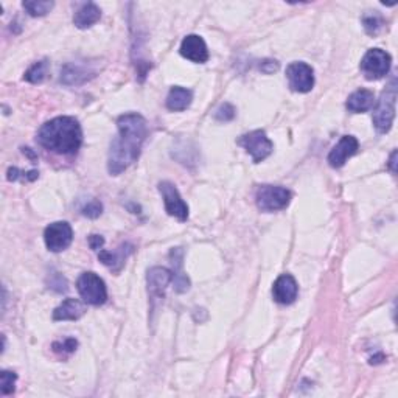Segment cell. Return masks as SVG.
Returning a JSON list of instances; mask_svg holds the SVG:
<instances>
[{"mask_svg": "<svg viewBox=\"0 0 398 398\" xmlns=\"http://www.w3.org/2000/svg\"><path fill=\"white\" fill-rule=\"evenodd\" d=\"M22 5H23V8L28 11L30 16L41 17V16H45L47 13H50L55 3L49 2V0H27V2H23Z\"/></svg>", "mask_w": 398, "mask_h": 398, "instance_id": "cell-24", "label": "cell"}, {"mask_svg": "<svg viewBox=\"0 0 398 398\" xmlns=\"http://www.w3.org/2000/svg\"><path fill=\"white\" fill-rule=\"evenodd\" d=\"M89 245H91L93 251H98V249L104 245V239L100 235H91V239H89Z\"/></svg>", "mask_w": 398, "mask_h": 398, "instance_id": "cell-30", "label": "cell"}, {"mask_svg": "<svg viewBox=\"0 0 398 398\" xmlns=\"http://www.w3.org/2000/svg\"><path fill=\"white\" fill-rule=\"evenodd\" d=\"M76 347H78V342H76L74 338H67V340H64L63 342L53 344V350H55L56 353H63V355L74 353Z\"/></svg>", "mask_w": 398, "mask_h": 398, "instance_id": "cell-26", "label": "cell"}, {"mask_svg": "<svg viewBox=\"0 0 398 398\" xmlns=\"http://www.w3.org/2000/svg\"><path fill=\"white\" fill-rule=\"evenodd\" d=\"M81 212H82V215L87 217V218H98L103 212V206H102V203H98V201L93 199V201H91V203L82 207Z\"/></svg>", "mask_w": 398, "mask_h": 398, "instance_id": "cell-27", "label": "cell"}, {"mask_svg": "<svg viewBox=\"0 0 398 398\" xmlns=\"http://www.w3.org/2000/svg\"><path fill=\"white\" fill-rule=\"evenodd\" d=\"M170 257H171V265H173V271H171V274H173V285H175L176 293H186V291L190 288V280L181 271L182 251L179 247L173 249L170 254Z\"/></svg>", "mask_w": 398, "mask_h": 398, "instance_id": "cell-21", "label": "cell"}, {"mask_svg": "<svg viewBox=\"0 0 398 398\" xmlns=\"http://www.w3.org/2000/svg\"><path fill=\"white\" fill-rule=\"evenodd\" d=\"M47 74H49V63L43 59V61L34 63L32 67H30L25 75H23V80H27L32 85H39L47 78Z\"/></svg>", "mask_w": 398, "mask_h": 398, "instance_id": "cell-23", "label": "cell"}, {"mask_svg": "<svg viewBox=\"0 0 398 398\" xmlns=\"http://www.w3.org/2000/svg\"><path fill=\"white\" fill-rule=\"evenodd\" d=\"M287 78L291 91L307 93L314 86V70L307 63H291L287 67Z\"/></svg>", "mask_w": 398, "mask_h": 398, "instance_id": "cell-10", "label": "cell"}, {"mask_svg": "<svg viewBox=\"0 0 398 398\" xmlns=\"http://www.w3.org/2000/svg\"><path fill=\"white\" fill-rule=\"evenodd\" d=\"M38 142L45 150L56 154H75L82 144V131L76 118L56 117L43 124Z\"/></svg>", "mask_w": 398, "mask_h": 398, "instance_id": "cell-2", "label": "cell"}, {"mask_svg": "<svg viewBox=\"0 0 398 398\" xmlns=\"http://www.w3.org/2000/svg\"><path fill=\"white\" fill-rule=\"evenodd\" d=\"M45 246L52 252H63L64 249L70 246L74 240V230L69 223L56 221L50 225H47L44 232Z\"/></svg>", "mask_w": 398, "mask_h": 398, "instance_id": "cell-9", "label": "cell"}, {"mask_svg": "<svg viewBox=\"0 0 398 398\" xmlns=\"http://www.w3.org/2000/svg\"><path fill=\"white\" fill-rule=\"evenodd\" d=\"M289 190L278 186H260L255 192V203L261 212H277L287 209L291 203Z\"/></svg>", "mask_w": 398, "mask_h": 398, "instance_id": "cell-4", "label": "cell"}, {"mask_svg": "<svg viewBox=\"0 0 398 398\" xmlns=\"http://www.w3.org/2000/svg\"><path fill=\"white\" fill-rule=\"evenodd\" d=\"M159 192L164 198L165 210L170 217H175L179 221H187L188 218V206L186 204V201L182 199V196L177 192V188L175 184H171L168 181H164L159 184Z\"/></svg>", "mask_w": 398, "mask_h": 398, "instance_id": "cell-8", "label": "cell"}, {"mask_svg": "<svg viewBox=\"0 0 398 398\" xmlns=\"http://www.w3.org/2000/svg\"><path fill=\"white\" fill-rule=\"evenodd\" d=\"M395 102H397V80L394 78L390 85L383 91L382 97L375 104V111H373V126L378 133H388L392 128L395 117Z\"/></svg>", "mask_w": 398, "mask_h": 398, "instance_id": "cell-3", "label": "cell"}, {"mask_svg": "<svg viewBox=\"0 0 398 398\" xmlns=\"http://www.w3.org/2000/svg\"><path fill=\"white\" fill-rule=\"evenodd\" d=\"M239 145H241L249 154H251L255 164H260L261 160H265L272 153V150H274L272 142L268 139L265 131L261 129L241 135L239 139Z\"/></svg>", "mask_w": 398, "mask_h": 398, "instance_id": "cell-7", "label": "cell"}, {"mask_svg": "<svg viewBox=\"0 0 398 398\" xmlns=\"http://www.w3.org/2000/svg\"><path fill=\"white\" fill-rule=\"evenodd\" d=\"M392 58L382 49H371L361 59V72L367 80H379L390 70Z\"/></svg>", "mask_w": 398, "mask_h": 398, "instance_id": "cell-6", "label": "cell"}, {"mask_svg": "<svg viewBox=\"0 0 398 398\" xmlns=\"http://www.w3.org/2000/svg\"><path fill=\"white\" fill-rule=\"evenodd\" d=\"M146 282L148 291H150L153 299H162L170 282H173V274H171V271L167 268L154 266V268L148 271Z\"/></svg>", "mask_w": 398, "mask_h": 398, "instance_id": "cell-14", "label": "cell"}, {"mask_svg": "<svg viewBox=\"0 0 398 398\" xmlns=\"http://www.w3.org/2000/svg\"><path fill=\"white\" fill-rule=\"evenodd\" d=\"M38 176H39V173L36 170L30 171V173H22V171H19L17 168L8 170V181H17L19 177H23L25 181H34V179H38Z\"/></svg>", "mask_w": 398, "mask_h": 398, "instance_id": "cell-29", "label": "cell"}, {"mask_svg": "<svg viewBox=\"0 0 398 398\" xmlns=\"http://www.w3.org/2000/svg\"><path fill=\"white\" fill-rule=\"evenodd\" d=\"M347 109L353 114H361L375 106V95L369 89H360L353 92L347 100Z\"/></svg>", "mask_w": 398, "mask_h": 398, "instance_id": "cell-17", "label": "cell"}, {"mask_svg": "<svg viewBox=\"0 0 398 398\" xmlns=\"http://www.w3.org/2000/svg\"><path fill=\"white\" fill-rule=\"evenodd\" d=\"M235 117V108L229 103H224L221 108L215 112V118L219 122H230Z\"/></svg>", "mask_w": 398, "mask_h": 398, "instance_id": "cell-28", "label": "cell"}, {"mask_svg": "<svg viewBox=\"0 0 398 398\" xmlns=\"http://www.w3.org/2000/svg\"><path fill=\"white\" fill-rule=\"evenodd\" d=\"M16 379H17V375L14 372L3 371L2 373H0V392H2V395L13 394Z\"/></svg>", "mask_w": 398, "mask_h": 398, "instance_id": "cell-25", "label": "cell"}, {"mask_svg": "<svg viewBox=\"0 0 398 398\" xmlns=\"http://www.w3.org/2000/svg\"><path fill=\"white\" fill-rule=\"evenodd\" d=\"M395 159H397V151H394L390 154V160H389V168H390V171L392 173H397V168H395Z\"/></svg>", "mask_w": 398, "mask_h": 398, "instance_id": "cell-31", "label": "cell"}, {"mask_svg": "<svg viewBox=\"0 0 398 398\" xmlns=\"http://www.w3.org/2000/svg\"><path fill=\"white\" fill-rule=\"evenodd\" d=\"M179 52L184 58L196 64H204L209 59V49H207L206 41L198 34H188L184 38Z\"/></svg>", "mask_w": 398, "mask_h": 398, "instance_id": "cell-12", "label": "cell"}, {"mask_svg": "<svg viewBox=\"0 0 398 398\" xmlns=\"http://www.w3.org/2000/svg\"><path fill=\"white\" fill-rule=\"evenodd\" d=\"M117 128L118 135L112 140L108 157V171L112 176H118L137 162L148 134L146 120L137 112L118 117Z\"/></svg>", "mask_w": 398, "mask_h": 398, "instance_id": "cell-1", "label": "cell"}, {"mask_svg": "<svg viewBox=\"0 0 398 398\" xmlns=\"http://www.w3.org/2000/svg\"><path fill=\"white\" fill-rule=\"evenodd\" d=\"M362 25H364V30L367 34H371V36H377V34L382 32L386 25V21L384 17L378 13V11H371V13L364 14L362 17Z\"/></svg>", "mask_w": 398, "mask_h": 398, "instance_id": "cell-22", "label": "cell"}, {"mask_svg": "<svg viewBox=\"0 0 398 398\" xmlns=\"http://www.w3.org/2000/svg\"><path fill=\"white\" fill-rule=\"evenodd\" d=\"M76 288L81 299L89 305H103L108 300V289H106V283L102 277H98L95 272H82L78 282H76Z\"/></svg>", "mask_w": 398, "mask_h": 398, "instance_id": "cell-5", "label": "cell"}, {"mask_svg": "<svg viewBox=\"0 0 398 398\" xmlns=\"http://www.w3.org/2000/svg\"><path fill=\"white\" fill-rule=\"evenodd\" d=\"M134 251V246L129 245V243H123V245L117 249V251H100L98 258L104 266H108L109 269L114 272H120L122 268L126 263V258Z\"/></svg>", "mask_w": 398, "mask_h": 398, "instance_id": "cell-16", "label": "cell"}, {"mask_svg": "<svg viewBox=\"0 0 398 398\" xmlns=\"http://www.w3.org/2000/svg\"><path fill=\"white\" fill-rule=\"evenodd\" d=\"M86 313V307L78 299H65L55 311L53 319L55 320H76Z\"/></svg>", "mask_w": 398, "mask_h": 398, "instance_id": "cell-18", "label": "cell"}, {"mask_svg": "<svg viewBox=\"0 0 398 398\" xmlns=\"http://www.w3.org/2000/svg\"><path fill=\"white\" fill-rule=\"evenodd\" d=\"M100 17H102V10H100L95 3L89 2L82 5V7L76 11L74 16V23L78 28L85 30L92 27L93 23H97L100 21Z\"/></svg>", "mask_w": 398, "mask_h": 398, "instance_id": "cell-20", "label": "cell"}, {"mask_svg": "<svg viewBox=\"0 0 398 398\" xmlns=\"http://www.w3.org/2000/svg\"><path fill=\"white\" fill-rule=\"evenodd\" d=\"M297 293H299V287H297L296 278L289 274H282L274 282V287H272L274 300L282 305L293 304L297 299Z\"/></svg>", "mask_w": 398, "mask_h": 398, "instance_id": "cell-13", "label": "cell"}, {"mask_svg": "<svg viewBox=\"0 0 398 398\" xmlns=\"http://www.w3.org/2000/svg\"><path fill=\"white\" fill-rule=\"evenodd\" d=\"M358 148H360V144H358V140H356V137H353V135H344V137H341V140L338 142L333 150H331L329 154V159L327 160H329L330 167L331 168L344 167V164L347 162V159H350L358 153Z\"/></svg>", "mask_w": 398, "mask_h": 398, "instance_id": "cell-11", "label": "cell"}, {"mask_svg": "<svg viewBox=\"0 0 398 398\" xmlns=\"http://www.w3.org/2000/svg\"><path fill=\"white\" fill-rule=\"evenodd\" d=\"M95 76L93 70H91L87 65H81L78 63H69L64 65L61 70V82L67 86H80L85 85L86 81L92 80Z\"/></svg>", "mask_w": 398, "mask_h": 398, "instance_id": "cell-15", "label": "cell"}, {"mask_svg": "<svg viewBox=\"0 0 398 398\" xmlns=\"http://www.w3.org/2000/svg\"><path fill=\"white\" fill-rule=\"evenodd\" d=\"M193 100V92L190 89L175 86L167 95V108L173 112L186 111Z\"/></svg>", "mask_w": 398, "mask_h": 398, "instance_id": "cell-19", "label": "cell"}]
</instances>
